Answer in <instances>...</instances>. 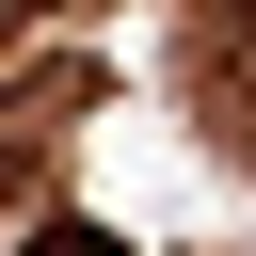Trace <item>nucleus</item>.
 Returning a JSON list of instances; mask_svg holds the SVG:
<instances>
[{"label": "nucleus", "mask_w": 256, "mask_h": 256, "mask_svg": "<svg viewBox=\"0 0 256 256\" xmlns=\"http://www.w3.org/2000/svg\"><path fill=\"white\" fill-rule=\"evenodd\" d=\"M16 32H32V0H0V48H16Z\"/></svg>", "instance_id": "obj_1"}]
</instances>
